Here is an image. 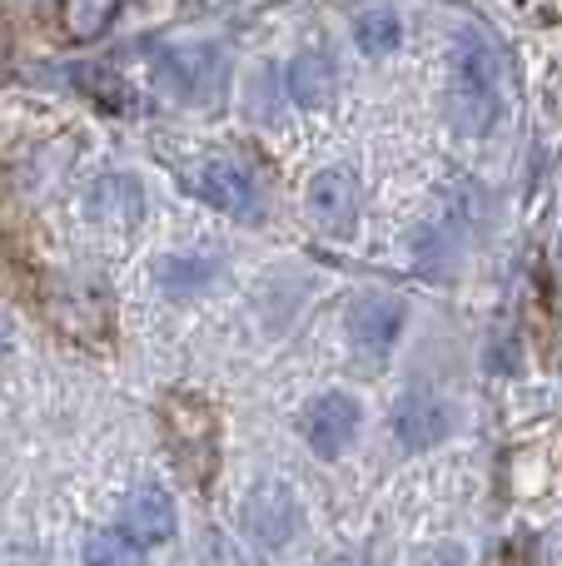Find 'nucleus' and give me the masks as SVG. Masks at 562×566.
Returning <instances> with one entry per match:
<instances>
[{
	"label": "nucleus",
	"instance_id": "1",
	"mask_svg": "<svg viewBox=\"0 0 562 566\" xmlns=\"http://www.w3.org/2000/svg\"><path fill=\"white\" fill-rule=\"evenodd\" d=\"M448 105L464 135H483L503 105V55L483 30H458L454 40V75H448Z\"/></svg>",
	"mask_w": 562,
	"mask_h": 566
},
{
	"label": "nucleus",
	"instance_id": "2",
	"mask_svg": "<svg viewBox=\"0 0 562 566\" xmlns=\"http://www.w3.org/2000/svg\"><path fill=\"white\" fill-rule=\"evenodd\" d=\"M159 90L185 105H215L225 90V55L215 45H175L159 55L155 65Z\"/></svg>",
	"mask_w": 562,
	"mask_h": 566
},
{
	"label": "nucleus",
	"instance_id": "3",
	"mask_svg": "<svg viewBox=\"0 0 562 566\" xmlns=\"http://www.w3.org/2000/svg\"><path fill=\"white\" fill-rule=\"evenodd\" d=\"M304 214L324 239H348L354 234V224H358V185H354V175H348V169H319V175L309 179Z\"/></svg>",
	"mask_w": 562,
	"mask_h": 566
},
{
	"label": "nucleus",
	"instance_id": "4",
	"mask_svg": "<svg viewBox=\"0 0 562 566\" xmlns=\"http://www.w3.org/2000/svg\"><path fill=\"white\" fill-rule=\"evenodd\" d=\"M189 189H195L205 205H215L219 214H254V179H249V169H239L235 159H205V165L189 169L185 179Z\"/></svg>",
	"mask_w": 562,
	"mask_h": 566
},
{
	"label": "nucleus",
	"instance_id": "5",
	"mask_svg": "<svg viewBox=\"0 0 562 566\" xmlns=\"http://www.w3.org/2000/svg\"><path fill=\"white\" fill-rule=\"evenodd\" d=\"M358 432V402L344 392H324L304 408V442L319 458H339Z\"/></svg>",
	"mask_w": 562,
	"mask_h": 566
},
{
	"label": "nucleus",
	"instance_id": "6",
	"mask_svg": "<svg viewBox=\"0 0 562 566\" xmlns=\"http://www.w3.org/2000/svg\"><path fill=\"white\" fill-rule=\"evenodd\" d=\"M404 328V298L398 293H358L348 308V338L364 353H388Z\"/></svg>",
	"mask_w": 562,
	"mask_h": 566
},
{
	"label": "nucleus",
	"instance_id": "7",
	"mask_svg": "<svg viewBox=\"0 0 562 566\" xmlns=\"http://www.w3.org/2000/svg\"><path fill=\"white\" fill-rule=\"evenodd\" d=\"M115 527L139 547H159V542L175 537V497L165 488H135L119 507Z\"/></svg>",
	"mask_w": 562,
	"mask_h": 566
},
{
	"label": "nucleus",
	"instance_id": "8",
	"mask_svg": "<svg viewBox=\"0 0 562 566\" xmlns=\"http://www.w3.org/2000/svg\"><path fill=\"white\" fill-rule=\"evenodd\" d=\"M244 527L259 547H284L299 532V502L284 488H259L244 507Z\"/></svg>",
	"mask_w": 562,
	"mask_h": 566
},
{
	"label": "nucleus",
	"instance_id": "9",
	"mask_svg": "<svg viewBox=\"0 0 562 566\" xmlns=\"http://www.w3.org/2000/svg\"><path fill=\"white\" fill-rule=\"evenodd\" d=\"M394 428H398V438H404V448L424 452L448 432V408L434 398V392H408V398L394 408Z\"/></svg>",
	"mask_w": 562,
	"mask_h": 566
},
{
	"label": "nucleus",
	"instance_id": "10",
	"mask_svg": "<svg viewBox=\"0 0 562 566\" xmlns=\"http://www.w3.org/2000/svg\"><path fill=\"white\" fill-rule=\"evenodd\" d=\"M169 432H175V448L189 452L185 468L189 462H205V468L215 462V418H209L205 402H195V398L169 402Z\"/></svg>",
	"mask_w": 562,
	"mask_h": 566
},
{
	"label": "nucleus",
	"instance_id": "11",
	"mask_svg": "<svg viewBox=\"0 0 562 566\" xmlns=\"http://www.w3.org/2000/svg\"><path fill=\"white\" fill-rule=\"evenodd\" d=\"M334 90H339V75L324 50H304V55L289 65V95L304 109H324L329 99H334Z\"/></svg>",
	"mask_w": 562,
	"mask_h": 566
},
{
	"label": "nucleus",
	"instance_id": "12",
	"mask_svg": "<svg viewBox=\"0 0 562 566\" xmlns=\"http://www.w3.org/2000/svg\"><path fill=\"white\" fill-rule=\"evenodd\" d=\"M80 85V95L95 99L100 109H115V115H125V109H135V90L125 85V75H119L115 65H105V60H95V65H75V75H70Z\"/></svg>",
	"mask_w": 562,
	"mask_h": 566
},
{
	"label": "nucleus",
	"instance_id": "13",
	"mask_svg": "<svg viewBox=\"0 0 562 566\" xmlns=\"http://www.w3.org/2000/svg\"><path fill=\"white\" fill-rule=\"evenodd\" d=\"M119 0H60V30L70 40H95L110 30Z\"/></svg>",
	"mask_w": 562,
	"mask_h": 566
},
{
	"label": "nucleus",
	"instance_id": "14",
	"mask_svg": "<svg viewBox=\"0 0 562 566\" xmlns=\"http://www.w3.org/2000/svg\"><path fill=\"white\" fill-rule=\"evenodd\" d=\"M398 35H404V25H398V15L388 6H374V10H358L354 20V40L364 55H388V50L398 45Z\"/></svg>",
	"mask_w": 562,
	"mask_h": 566
},
{
	"label": "nucleus",
	"instance_id": "15",
	"mask_svg": "<svg viewBox=\"0 0 562 566\" xmlns=\"http://www.w3.org/2000/svg\"><path fill=\"white\" fill-rule=\"evenodd\" d=\"M159 279H165V289H175V293H195L205 279H215V259L179 254V259H169V264L159 269Z\"/></svg>",
	"mask_w": 562,
	"mask_h": 566
},
{
	"label": "nucleus",
	"instance_id": "16",
	"mask_svg": "<svg viewBox=\"0 0 562 566\" xmlns=\"http://www.w3.org/2000/svg\"><path fill=\"white\" fill-rule=\"evenodd\" d=\"M85 557L90 562H139V557H145V547H139V542H129L119 527H110V532H100V537L90 542Z\"/></svg>",
	"mask_w": 562,
	"mask_h": 566
},
{
	"label": "nucleus",
	"instance_id": "17",
	"mask_svg": "<svg viewBox=\"0 0 562 566\" xmlns=\"http://www.w3.org/2000/svg\"><path fill=\"white\" fill-rule=\"evenodd\" d=\"M189 10H225V6H235V0H185Z\"/></svg>",
	"mask_w": 562,
	"mask_h": 566
},
{
	"label": "nucleus",
	"instance_id": "18",
	"mask_svg": "<svg viewBox=\"0 0 562 566\" xmlns=\"http://www.w3.org/2000/svg\"><path fill=\"white\" fill-rule=\"evenodd\" d=\"M6 50H10V40H6V30H0V60H6Z\"/></svg>",
	"mask_w": 562,
	"mask_h": 566
}]
</instances>
